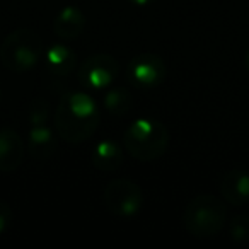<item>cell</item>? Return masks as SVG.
Wrapping results in <instances>:
<instances>
[{
	"mask_svg": "<svg viewBox=\"0 0 249 249\" xmlns=\"http://www.w3.org/2000/svg\"><path fill=\"white\" fill-rule=\"evenodd\" d=\"M120 73V63L111 55H92L79 69V80L87 89H104L111 86Z\"/></svg>",
	"mask_w": 249,
	"mask_h": 249,
	"instance_id": "obj_7",
	"label": "cell"
},
{
	"mask_svg": "<svg viewBox=\"0 0 249 249\" xmlns=\"http://www.w3.org/2000/svg\"><path fill=\"white\" fill-rule=\"evenodd\" d=\"M104 107L114 116H123L130 113L133 107V96L128 89L123 87H113L104 96Z\"/></svg>",
	"mask_w": 249,
	"mask_h": 249,
	"instance_id": "obj_14",
	"label": "cell"
},
{
	"mask_svg": "<svg viewBox=\"0 0 249 249\" xmlns=\"http://www.w3.org/2000/svg\"><path fill=\"white\" fill-rule=\"evenodd\" d=\"M12 222V210L5 201H0V235L9 229Z\"/></svg>",
	"mask_w": 249,
	"mask_h": 249,
	"instance_id": "obj_17",
	"label": "cell"
},
{
	"mask_svg": "<svg viewBox=\"0 0 249 249\" xmlns=\"http://www.w3.org/2000/svg\"><path fill=\"white\" fill-rule=\"evenodd\" d=\"M220 195L227 203L242 207L249 201V173L231 169L220 181Z\"/></svg>",
	"mask_w": 249,
	"mask_h": 249,
	"instance_id": "obj_9",
	"label": "cell"
},
{
	"mask_svg": "<svg viewBox=\"0 0 249 249\" xmlns=\"http://www.w3.org/2000/svg\"><path fill=\"white\" fill-rule=\"evenodd\" d=\"M92 164L96 169L104 173H113L123 164V150L113 140H103L92 152Z\"/></svg>",
	"mask_w": 249,
	"mask_h": 249,
	"instance_id": "obj_13",
	"label": "cell"
},
{
	"mask_svg": "<svg viewBox=\"0 0 249 249\" xmlns=\"http://www.w3.org/2000/svg\"><path fill=\"white\" fill-rule=\"evenodd\" d=\"M48 103L45 99H35L29 107V121L31 124H46L48 120Z\"/></svg>",
	"mask_w": 249,
	"mask_h": 249,
	"instance_id": "obj_16",
	"label": "cell"
},
{
	"mask_svg": "<svg viewBox=\"0 0 249 249\" xmlns=\"http://www.w3.org/2000/svg\"><path fill=\"white\" fill-rule=\"evenodd\" d=\"M86 26V16L77 7H65L58 12L55 19V33L63 41H72L79 38Z\"/></svg>",
	"mask_w": 249,
	"mask_h": 249,
	"instance_id": "obj_12",
	"label": "cell"
},
{
	"mask_svg": "<svg viewBox=\"0 0 249 249\" xmlns=\"http://www.w3.org/2000/svg\"><path fill=\"white\" fill-rule=\"evenodd\" d=\"M246 69H248V73H249V52H248V56H246Z\"/></svg>",
	"mask_w": 249,
	"mask_h": 249,
	"instance_id": "obj_19",
	"label": "cell"
},
{
	"mask_svg": "<svg viewBox=\"0 0 249 249\" xmlns=\"http://www.w3.org/2000/svg\"><path fill=\"white\" fill-rule=\"evenodd\" d=\"M166 72L164 60L154 53H140L130 60L126 69L128 80L140 89H154L160 86L166 79Z\"/></svg>",
	"mask_w": 249,
	"mask_h": 249,
	"instance_id": "obj_6",
	"label": "cell"
},
{
	"mask_svg": "<svg viewBox=\"0 0 249 249\" xmlns=\"http://www.w3.org/2000/svg\"><path fill=\"white\" fill-rule=\"evenodd\" d=\"M227 222V207L215 195H196L186 205L183 224L188 234L198 239L213 237Z\"/></svg>",
	"mask_w": 249,
	"mask_h": 249,
	"instance_id": "obj_3",
	"label": "cell"
},
{
	"mask_svg": "<svg viewBox=\"0 0 249 249\" xmlns=\"http://www.w3.org/2000/svg\"><path fill=\"white\" fill-rule=\"evenodd\" d=\"M128 2H132V4H135V5H150V4H154L156 0H128Z\"/></svg>",
	"mask_w": 249,
	"mask_h": 249,
	"instance_id": "obj_18",
	"label": "cell"
},
{
	"mask_svg": "<svg viewBox=\"0 0 249 249\" xmlns=\"http://www.w3.org/2000/svg\"><path fill=\"white\" fill-rule=\"evenodd\" d=\"M45 56V43L33 29H16L0 46V62L14 73H24Z\"/></svg>",
	"mask_w": 249,
	"mask_h": 249,
	"instance_id": "obj_4",
	"label": "cell"
},
{
	"mask_svg": "<svg viewBox=\"0 0 249 249\" xmlns=\"http://www.w3.org/2000/svg\"><path fill=\"white\" fill-rule=\"evenodd\" d=\"M229 235L235 242L249 241V217L248 215H235L229 222Z\"/></svg>",
	"mask_w": 249,
	"mask_h": 249,
	"instance_id": "obj_15",
	"label": "cell"
},
{
	"mask_svg": "<svg viewBox=\"0 0 249 249\" xmlns=\"http://www.w3.org/2000/svg\"><path fill=\"white\" fill-rule=\"evenodd\" d=\"M123 143L133 159L150 162L166 154L169 145V132L154 118H139L126 128Z\"/></svg>",
	"mask_w": 249,
	"mask_h": 249,
	"instance_id": "obj_2",
	"label": "cell"
},
{
	"mask_svg": "<svg viewBox=\"0 0 249 249\" xmlns=\"http://www.w3.org/2000/svg\"><path fill=\"white\" fill-rule=\"evenodd\" d=\"M24 140L14 128H0V173H12L19 169L24 160Z\"/></svg>",
	"mask_w": 249,
	"mask_h": 249,
	"instance_id": "obj_8",
	"label": "cell"
},
{
	"mask_svg": "<svg viewBox=\"0 0 249 249\" xmlns=\"http://www.w3.org/2000/svg\"><path fill=\"white\" fill-rule=\"evenodd\" d=\"M56 133L69 143L89 140L99 124V107L86 92H70L58 103L55 114Z\"/></svg>",
	"mask_w": 249,
	"mask_h": 249,
	"instance_id": "obj_1",
	"label": "cell"
},
{
	"mask_svg": "<svg viewBox=\"0 0 249 249\" xmlns=\"http://www.w3.org/2000/svg\"><path fill=\"white\" fill-rule=\"evenodd\" d=\"M45 65L53 75L67 77L75 70L77 56L72 48L63 43H55L45 52Z\"/></svg>",
	"mask_w": 249,
	"mask_h": 249,
	"instance_id": "obj_11",
	"label": "cell"
},
{
	"mask_svg": "<svg viewBox=\"0 0 249 249\" xmlns=\"http://www.w3.org/2000/svg\"><path fill=\"white\" fill-rule=\"evenodd\" d=\"M29 156L36 160H48L56 152V137L46 124H31L28 137Z\"/></svg>",
	"mask_w": 249,
	"mask_h": 249,
	"instance_id": "obj_10",
	"label": "cell"
},
{
	"mask_svg": "<svg viewBox=\"0 0 249 249\" xmlns=\"http://www.w3.org/2000/svg\"><path fill=\"white\" fill-rule=\"evenodd\" d=\"M103 201L106 208L116 217H133L143 203L142 190L130 179H114L104 188Z\"/></svg>",
	"mask_w": 249,
	"mask_h": 249,
	"instance_id": "obj_5",
	"label": "cell"
},
{
	"mask_svg": "<svg viewBox=\"0 0 249 249\" xmlns=\"http://www.w3.org/2000/svg\"><path fill=\"white\" fill-rule=\"evenodd\" d=\"M0 99H2V89H0Z\"/></svg>",
	"mask_w": 249,
	"mask_h": 249,
	"instance_id": "obj_20",
	"label": "cell"
}]
</instances>
